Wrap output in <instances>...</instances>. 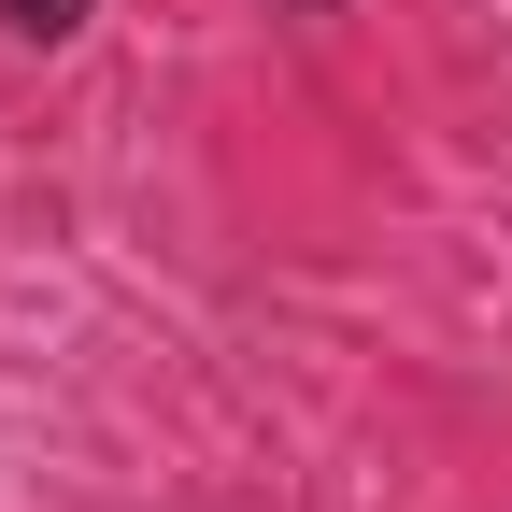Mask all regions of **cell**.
Segmentation results:
<instances>
[{
    "mask_svg": "<svg viewBox=\"0 0 512 512\" xmlns=\"http://www.w3.org/2000/svg\"><path fill=\"white\" fill-rule=\"evenodd\" d=\"M100 15V0H0V29H15V43H72Z\"/></svg>",
    "mask_w": 512,
    "mask_h": 512,
    "instance_id": "6da1fadb",
    "label": "cell"
},
{
    "mask_svg": "<svg viewBox=\"0 0 512 512\" xmlns=\"http://www.w3.org/2000/svg\"><path fill=\"white\" fill-rule=\"evenodd\" d=\"M299 15H356V0H299Z\"/></svg>",
    "mask_w": 512,
    "mask_h": 512,
    "instance_id": "7a4b0ae2",
    "label": "cell"
}]
</instances>
